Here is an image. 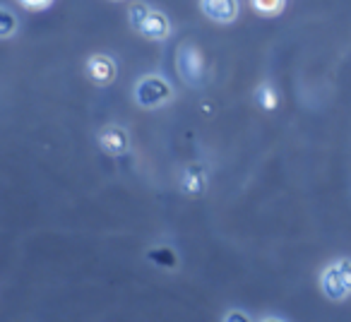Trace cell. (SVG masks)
<instances>
[{"label":"cell","instance_id":"8fae6325","mask_svg":"<svg viewBox=\"0 0 351 322\" xmlns=\"http://www.w3.org/2000/svg\"><path fill=\"white\" fill-rule=\"evenodd\" d=\"M20 32V20L8 5L0 3V39H12Z\"/></svg>","mask_w":351,"mask_h":322},{"label":"cell","instance_id":"277c9868","mask_svg":"<svg viewBox=\"0 0 351 322\" xmlns=\"http://www.w3.org/2000/svg\"><path fill=\"white\" fill-rule=\"evenodd\" d=\"M210 188V169L205 164H188L186 169H181L178 173V190L188 197H200Z\"/></svg>","mask_w":351,"mask_h":322},{"label":"cell","instance_id":"52a82bcc","mask_svg":"<svg viewBox=\"0 0 351 322\" xmlns=\"http://www.w3.org/2000/svg\"><path fill=\"white\" fill-rule=\"evenodd\" d=\"M200 12L215 25H234L239 20V0H200Z\"/></svg>","mask_w":351,"mask_h":322},{"label":"cell","instance_id":"6da1fadb","mask_svg":"<svg viewBox=\"0 0 351 322\" xmlns=\"http://www.w3.org/2000/svg\"><path fill=\"white\" fill-rule=\"evenodd\" d=\"M132 99L140 108H161L176 99V89L161 73H147L137 77Z\"/></svg>","mask_w":351,"mask_h":322},{"label":"cell","instance_id":"9c48e42d","mask_svg":"<svg viewBox=\"0 0 351 322\" xmlns=\"http://www.w3.org/2000/svg\"><path fill=\"white\" fill-rule=\"evenodd\" d=\"M147 260H149L154 267L159 269H166V272H176L178 269V255H176L173 248H169V245H152V250L147 253Z\"/></svg>","mask_w":351,"mask_h":322},{"label":"cell","instance_id":"2e32d148","mask_svg":"<svg viewBox=\"0 0 351 322\" xmlns=\"http://www.w3.org/2000/svg\"><path fill=\"white\" fill-rule=\"evenodd\" d=\"M113 3H121V0H113Z\"/></svg>","mask_w":351,"mask_h":322},{"label":"cell","instance_id":"9a60e30c","mask_svg":"<svg viewBox=\"0 0 351 322\" xmlns=\"http://www.w3.org/2000/svg\"><path fill=\"white\" fill-rule=\"evenodd\" d=\"M221 320H243V322H250V315L248 312H243V310H229V312H224V317Z\"/></svg>","mask_w":351,"mask_h":322},{"label":"cell","instance_id":"30bf717a","mask_svg":"<svg viewBox=\"0 0 351 322\" xmlns=\"http://www.w3.org/2000/svg\"><path fill=\"white\" fill-rule=\"evenodd\" d=\"M255 103H258V106L263 108V111H274V108L279 106V94H277V89H274L269 82L258 84V89H255Z\"/></svg>","mask_w":351,"mask_h":322},{"label":"cell","instance_id":"ba28073f","mask_svg":"<svg viewBox=\"0 0 351 322\" xmlns=\"http://www.w3.org/2000/svg\"><path fill=\"white\" fill-rule=\"evenodd\" d=\"M140 34L149 41H166L171 36L169 17H166L161 10H156V8H152L149 15H147V20H145V25H142Z\"/></svg>","mask_w":351,"mask_h":322},{"label":"cell","instance_id":"3957f363","mask_svg":"<svg viewBox=\"0 0 351 322\" xmlns=\"http://www.w3.org/2000/svg\"><path fill=\"white\" fill-rule=\"evenodd\" d=\"M176 73L183 79L186 87H202L207 79V65L205 55L195 44L186 41L176 51Z\"/></svg>","mask_w":351,"mask_h":322},{"label":"cell","instance_id":"7c38bea8","mask_svg":"<svg viewBox=\"0 0 351 322\" xmlns=\"http://www.w3.org/2000/svg\"><path fill=\"white\" fill-rule=\"evenodd\" d=\"M250 5L258 15L263 17H277L287 8V0H250Z\"/></svg>","mask_w":351,"mask_h":322},{"label":"cell","instance_id":"4fadbf2b","mask_svg":"<svg viewBox=\"0 0 351 322\" xmlns=\"http://www.w3.org/2000/svg\"><path fill=\"white\" fill-rule=\"evenodd\" d=\"M149 10H152V8L147 5V3H142V0L132 3L130 10H128V25H130L137 34H140V29H142V25H145L147 15H149Z\"/></svg>","mask_w":351,"mask_h":322},{"label":"cell","instance_id":"5b68a950","mask_svg":"<svg viewBox=\"0 0 351 322\" xmlns=\"http://www.w3.org/2000/svg\"><path fill=\"white\" fill-rule=\"evenodd\" d=\"M97 140H99V147H101L104 154L113 156V159L125 156L128 151H130V135H128L125 127L118 125V123L104 125L101 130H99Z\"/></svg>","mask_w":351,"mask_h":322},{"label":"cell","instance_id":"8992f818","mask_svg":"<svg viewBox=\"0 0 351 322\" xmlns=\"http://www.w3.org/2000/svg\"><path fill=\"white\" fill-rule=\"evenodd\" d=\"M84 73L99 87H106L113 79L118 77V63L116 58H111L108 53H94L87 58V65H84Z\"/></svg>","mask_w":351,"mask_h":322},{"label":"cell","instance_id":"7a4b0ae2","mask_svg":"<svg viewBox=\"0 0 351 322\" xmlns=\"http://www.w3.org/2000/svg\"><path fill=\"white\" fill-rule=\"evenodd\" d=\"M320 291L327 301L344 303L351 296V260L339 258L325 264L320 272Z\"/></svg>","mask_w":351,"mask_h":322},{"label":"cell","instance_id":"5bb4252c","mask_svg":"<svg viewBox=\"0 0 351 322\" xmlns=\"http://www.w3.org/2000/svg\"><path fill=\"white\" fill-rule=\"evenodd\" d=\"M27 10H49L56 0H20Z\"/></svg>","mask_w":351,"mask_h":322}]
</instances>
